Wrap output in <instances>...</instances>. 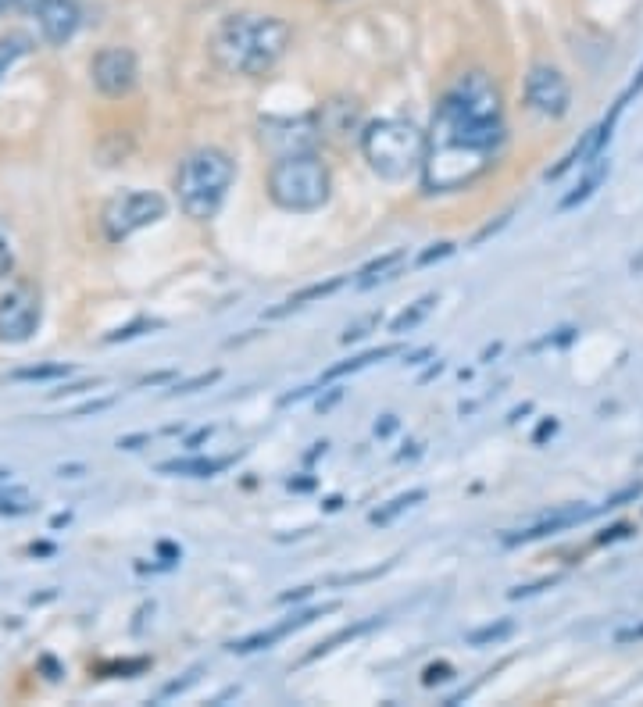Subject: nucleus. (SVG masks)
<instances>
[{
  "label": "nucleus",
  "mask_w": 643,
  "mask_h": 707,
  "mask_svg": "<svg viewBox=\"0 0 643 707\" xmlns=\"http://www.w3.org/2000/svg\"><path fill=\"white\" fill-rule=\"evenodd\" d=\"M329 190H333V179H329L326 161L311 150L276 158V165L268 172V197L293 215H311V211L326 208Z\"/></svg>",
  "instance_id": "obj_5"
},
{
  "label": "nucleus",
  "mask_w": 643,
  "mask_h": 707,
  "mask_svg": "<svg viewBox=\"0 0 643 707\" xmlns=\"http://www.w3.org/2000/svg\"><path fill=\"white\" fill-rule=\"evenodd\" d=\"M590 515H593V508H579V504H572V508H561V511H554L551 518H543V522L522 529V533L508 536L504 543H511V547H515V543L540 540V536H551V533H561V529H572V525H579L583 518H590Z\"/></svg>",
  "instance_id": "obj_14"
},
{
  "label": "nucleus",
  "mask_w": 643,
  "mask_h": 707,
  "mask_svg": "<svg viewBox=\"0 0 643 707\" xmlns=\"http://www.w3.org/2000/svg\"><path fill=\"white\" fill-rule=\"evenodd\" d=\"M11 265H15V258H11L8 240H4V233H0V279H4V275H11Z\"/></svg>",
  "instance_id": "obj_28"
},
{
  "label": "nucleus",
  "mask_w": 643,
  "mask_h": 707,
  "mask_svg": "<svg viewBox=\"0 0 643 707\" xmlns=\"http://www.w3.org/2000/svg\"><path fill=\"white\" fill-rule=\"evenodd\" d=\"M390 354H397V347H376V350H365V354H358V358L343 361V365H333L326 375H322V379H326V383H333V379H340V375L361 372V368H368V365H372V361H383V358H390Z\"/></svg>",
  "instance_id": "obj_20"
},
{
  "label": "nucleus",
  "mask_w": 643,
  "mask_h": 707,
  "mask_svg": "<svg viewBox=\"0 0 643 707\" xmlns=\"http://www.w3.org/2000/svg\"><path fill=\"white\" fill-rule=\"evenodd\" d=\"M29 50V40L26 36H8V40H0V75H4V68L15 65L18 54H26Z\"/></svg>",
  "instance_id": "obj_24"
},
{
  "label": "nucleus",
  "mask_w": 643,
  "mask_h": 707,
  "mask_svg": "<svg viewBox=\"0 0 643 707\" xmlns=\"http://www.w3.org/2000/svg\"><path fill=\"white\" fill-rule=\"evenodd\" d=\"M408 258L404 250H390V254H383V258H376L372 265H365L358 272V290H368V286L383 283V279H390L397 268H401V261Z\"/></svg>",
  "instance_id": "obj_18"
},
{
  "label": "nucleus",
  "mask_w": 643,
  "mask_h": 707,
  "mask_svg": "<svg viewBox=\"0 0 643 707\" xmlns=\"http://www.w3.org/2000/svg\"><path fill=\"white\" fill-rule=\"evenodd\" d=\"M511 633H515V625H511V622L483 625V629H476V633L468 636V643H472V647H486V643H501V640H508Z\"/></svg>",
  "instance_id": "obj_23"
},
{
  "label": "nucleus",
  "mask_w": 643,
  "mask_h": 707,
  "mask_svg": "<svg viewBox=\"0 0 643 707\" xmlns=\"http://www.w3.org/2000/svg\"><path fill=\"white\" fill-rule=\"evenodd\" d=\"M315 125H318V136H340V140H347V136H354V133L365 129V125H361L358 108L347 104V100H329Z\"/></svg>",
  "instance_id": "obj_13"
},
{
  "label": "nucleus",
  "mask_w": 643,
  "mask_h": 707,
  "mask_svg": "<svg viewBox=\"0 0 643 707\" xmlns=\"http://www.w3.org/2000/svg\"><path fill=\"white\" fill-rule=\"evenodd\" d=\"M326 611H336V604H326V608H311V611H304V615L286 618V622L272 625V629H261V633H254V636H247V640L233 643L229 650H233V654H254V650H268L272 643H279L283 636H290V633H297V629H304V625H308L311 618L326 615Z\"/></svg>",
  "instance_id": "obj_12"
},
{
  "label": "nucleus",
  "mask_w": 643,
  "mask_h": 707,
  "mask_svg": "<svg viewBox=\"0 0 643 707\" xmlns=\"http://www.w3.org/2000/svg\"><path fill=\"white\" fill-rule=\"evenodd\" d=\"M40 325V293L18 283L0 297V343H26Z\"/></svg>",
  "instance_id": "obj_8"
},
{
  "label": "nucleus",
  "mask_w": 643,
  "mask_h": 707,
  "mask_svg": "<svg viewBox=\"0 0 643 707\" xmlns=\"http://www.w3.org/2000/svg\"><path fill=\"white\" fill-rule=\"evenodd\" d=\"M93 86L111 100H122L140 83V61L129 47H104L90 65Z\"/></svg>",
  "instance_id": "obj_7"
},
{
  "label": "nucleus",
  "mask_w": 643,
  "mask_h": 707,
  "mask_svg": "<svg viewBox=\"0 0 643 707\" xmlns=\"http://www.w3.org/2000/svg\"><path fill=\"white\" fill-rule=\"evenodd\" d=\"M361 154L368 168L386 183H404L408 175L422 172L426 136L404 118H379L361 129Z\"/></svg>",
  "instance_id": "obj_4"
},
{
  "label": "nucleus",
  "mask_w": 643,
  "mask_h": 707,
  "mask_svg": "<svg viewBox=\"0 0 643 707\" xmlns=\"http://www.w3.org/2000/svg\"><path fill=\"white\" fill-rule=\"evenodd\" d=\"M526 104L543 118H565L572 104L568 79L554 65H533L526 75Z\"/></svg>",
  "instance_id": "obj_9"
},
{
  "label": "nucleus",
  "mask_w": 643,
  "mask_h": 707,
  "mask_svg": "<svg viewBox=\"0 0 643 707\" xmlns=\"http://www.w3.org/2000/svg\"><path fill=\"white\" fill-rule=\"evenodd\" d=\"M236 179V165L226 150L201 147L179 165L176 172V197L179 208L193 222H211L222 211L229 197V186Z\"/></svg>",
  "instance_id": "obj_3"
},
{
  "label": "nucleus",
  "mask_w": 643,
  "mask_h": 707,
  "mask_svg": "<svg viewBox=\"0 0 643 707\" xmlns=\"http://www.w3.org/2000/svg\"><path fill=\"white\" fill-rule=\"evenodd\" d=\"M293 40L290 22L261 11H240L215 25L211 33V61L226 75H265L286 58Z\"/></svg>",
  "instance_id": "obj_2"
},
{
  "label": "nucleus",
  "mask_w": 643,
  "mask_h": 707,
  "mask_svg": "<svg viewBox=\"0 0 643 707\" xmlns=\"http://www.w3.org/2000/svg\"><path fill=\"white\" fill-rule=\"evenodd\" d=\"M454 250V243H436L433 250H426V254H422V258H418V265H429V261H440V258H447V254H451Z\"/></svg>",
  "instance_id": "obj_27"
},
{
  "label": "nucleus",
  "mask_w": 643,
  "mask_h": 707,
  "mask_svg": "<svg viewBox=\"0 0 643 707\" xmlns=\"http://www.w3.org/2000/svg\"><path fill=\"white\" fill-rule=\"evenodd\" d=\"M36 22H40V33L47 43L61 47L76 36L79 22H83V11H79L76 0H43L40 11H36Z\"/></svg>",
  "instance_id": "obj_11"
},
{
  "label": "nucleus",
  "mask_w": 643,
  "mask_h": 707,
  "mask_svg": "<svg viewBox=\"0 0 643 707\" xmlns=\"http://www.w3.org/2000/svg\"><path fill=\"white\" fill-rule=\"evenodd\" d=\"M8 11H15V0H0V15H8Z\"/></svg>",
  "instance_id": "obj_30"
},
{
  "label": "nucleus",
  "mask_w": 643,
  "mask_h": 707,
  "mask_svg": "<svg viewBox=\"0 0 643 707\" xmlns=\"http://www.w3.org/2000/svg\"><path fill=\"white\" fill-rule=\"evenodd\" d=\"M218 375H222V372H208V375H197V379H190V383L176 386V393H193V390H204V386L218 383Z\"/></svg>",
  "instance_id": "obj_26"
},
{
  "label": "nucleus",
  "mask_w": 643,
  "mask_h": 707,
  "mask_svg": "<svg viewBox=\"0 0 643 707\" xmlns=\"http://www.w3.org/2000/svg\"><path fill=\"white\" fill-rule=\"evenodd\" d=\"M43 0H15V11H29V15H36L40 11Z\"/></svg>",
  "instance_id": "obj_29"
},
{
  "label": "nucleus",
  "mask_w": 643,
  "mask_h": 707,
  "mask_svg": "<svg viewBox=\"0 0 643 707\" xmlns=\"http://www.w3.org/2000/svg\"><path fill=\"white\" fill-rule=\"evenodd\" d=\"M504 140V100L486 72H465L436 104L422 158V190L458 193L493 168Z\"/></svg>",
  "instance_id": "obj_1"
},
{
  "label": "nucleus",
  "mask_w": 643,
  "mask_h": 707,
  "mask_svg": "<svg viewBox=\"0 0 643 707\" xmlns=\"http://www.w3.org/2000/svg\"><path fill=\"white\" fill-rule=\"evenodd\" d=\"M279 140H286L283 158L286 154H304V150L315 147L318 125L311 118H297V122L293 118H268V122H261V143L272 150Z\"/></svg>",
  "instance_id": "obj_10"
},
{
  "label": "nucleus",
  "mask_w": 643,
  "mask_h": 707,
  "mask_svg": "<svg viewBox=\"0 0 643 707\" xmlns=\"http://www.w3.org/2000/svg\"><path fill=\"white\" fill-rule=\"evenodd\" d=\"M343 283H347V275H333V279H329V283L304 286L301 293H293V297H286V300H283V308L268 311V318H283V315H290V311L304 308V304H308V300H322V297H329V293H336Z\"/></svg>",
  "instance_id": "obj_17"
},
{
  "label": "nucleus",
  "mask_w": 643,
  "mask_h": 707,
  "mask_svg": "<svg viewBox=\"0 0 643 707\" xmlns=\"http://www.w3.org/2000/svg\"><path fill=\"white\" fill-rule=\"evenodd\" d=\"M72 365H36V368H18L11 372L15 383H47V379H68Z\"/></svg>",
  "instance_id": "obj_21"
},
{
  "label": "nucleus",
  "mask_w": 643,
  "mask_h": 707,
  "mask_svg": "<svg viewBox=\"0 0 643 707\" xmlns=\"http://www.w3.org/2000/svg\"><path fill=\"white\" fill-rule=\"evenodd\" d=\"M168 211L165 197L161 193H151V190H126L111 197L101 211V225H104V236L108 240H126V236L140 233L147 225L161 222Z\"/></svg>",
  "instance_id": "obj_6"
},
{
  "label": "nucleus",
  "mask_w": 643,
  "mask_h": 707,
  "mask_svg": "<svg viewBox=\"0 0 643 707\" xmlns=\"http://www.w3.org/2000/svg\"><path fill=\"white\" fill-rule=\"evenodd\" d=\"M418 500H426V490H411V493H401V497H393L386 508H379V511H372V522L376 525H386V522H393V518L401 515V511H408L411 504H418Z\"/></svg>",
  "instance_id": "obj_22"
},
{
  "label": "nucleus",
  "mask_w": 643,
  "mask_h": 707,
  "mask_svg": "<svg viewBox=\"0 0 643 707\" xmlns=\"http://www.w3.org/2000/svg\"><path fill=\"white\" fill-rule=\"evenodd\" d=\"M433 308H436V293H426V297L415 300L411 308H404L401 315L393 318V322H390V333H397V336H401V333H411V329H415V325L422 322V318H426Z\"/></svg>",
  "instance_id": "obj_19"
},
{
  "label": "nucleus",
  "mask_w": 643,
  "mask_h": 707,
  "mask_svg": "<svg viewBox=\"0 0 643 707\" xmlns=\"http://www.w3.org/2000/svg\"><path fill=\"white\" fill-rule=\"evenodd\" d=\"M236 458H190V461H165L158 465V472L165 475H193V479H211L222 468H229Z\"/></svg>",
  "instance_id": "obj_16"
},
{
  "label": "nucleus",
  "mask_w": 643,
  "mask_h": 707,
  "mask_svg": "<svg viewBox=\"0 0 643 707\" xmlns=\"http://www.w3.org/2000/svg\"><path fill=\"white\" fill-rule=\"evenodd\" d=\"M583 168H586L583 183H579L572 193H565V197H561L558 211H572V208H579V204H583V200H590L593 193L601 190V183H604V179H608V172H611V161L601 154V158H593L590 165H583Z\"/></svg>",
  "instance_id": "obj_15"
},
{
  "label": "nucleus",
  "mask_w": 643,
  "mask_h": 707,
  "mask_svg": "<svg viewBox=\"0 0 643 707\" xmlns=\"http://www.w3.org/2000/svg\"><path fill=\"white\" fill-rule=\"evenodd\" d=\"M451 672H454V668L447 665V661H440V665H429L426 668V679H422V683H426V686L447 683V679H451Z\"/></svg>",
  "instance_id": "obj_25"
}]
</instances>
